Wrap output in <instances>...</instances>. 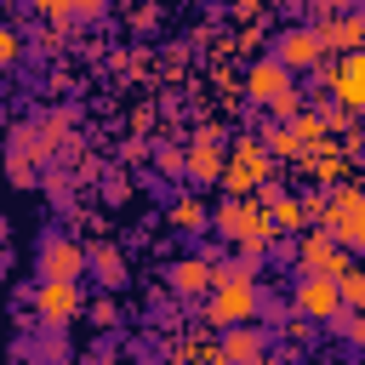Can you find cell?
<instances>
[{
  "instance_id": "cell-1",
  "label": "cell",
  "mask_w": 365,
  "mask_h": 365,
  "mask_svg": "<svg viewBox=\"0 0 365 365\" xmlns=\"http://www.w3.org/2000/svg\"><path fill=\"white\" fill-rule=\"evenodd\" d=\"M228 200H257L268 182H274V154L262 148V137H234V148L222 154V177Z\"/></svg>"
},
{
  "instance_id": "cell-2",
  "label": "cell",
  "mask_w": 365,
  "mask_h": 365,
  "mask_svg": "<svg viewBox=\"0 0 365 365\" xmlns=\"http://www.w3.org/2000/svg\"><path fill=\"white\" fill-rule=\"evenodd\" d=\"M251 274H257L251 262H228V268H217V285H211V314H205V319H217L222 331L251 325V319H257V279H251Z\"/></svg>"
},
{
  "instance_id": "cell-3",
  "label": "cell",
  "mask_w": 365,
  "mask_h": 365,
  "mask_svg": "<svg viewBox=\"0 0 365 365\" xmlns=\"http://www.w3.org/2000/svg\"><path fill=\"white\" fill-rule=\"evenodd\" d=\"M314 222H319V234H331L342 251H359V257H365V194H359V182L331 188Z\"/></svg>"
},
{
  "instance_id": "cell-4",
  "label": "cell",
  "mask_w": 365,
  "mask_h": 365,
  "mask_svg": "<svg viewBox=\"0 0 365 365\" xmlns=\"http://www.w3.org/2000/svg\"><path fill=\"white\" fill-rule=\"evenodd\" d=\"M211 228H217L228 245H240V251H262V245L274 240V222H268V211H262L257 200H222V205L211 211Z\"/></svg>"
},
{
  "instance_id": "cell-5",
  "label": "cell",
  "mask_w": 365,
  "mask_h": 365,
  "mask_svg": "<svg viewBox=\"0 0 365 365\" xmlns=\"http://www.w3.org/2000/svg\"><path fill=\"white\" fill-rule=\"evenodd\" d=\"M297 268H302V279H342V274L354 268V257H348L331 234L308 228V234L297 240Z\"/></svg>"
},
{
  "instance_id": "cell-6",
  "label": "cell",
  "mask_w": 365,
  "mask_h": 365,
  "mask_svg": "<svg viewBox=\"0 0 365 365\" xmlns=\"http://www.w3.org/2000/svg\"><path fill=\"white\" fill-rule=\"evenodd\" d=\"M325 86H331L342 114H365V51H342L325 68Z\"/></svg>"
},
{
  "instance_id": "cell-7",
  "label": "cell",
  "mask_w": 365,
  "mask_h": 365,
  "mask_svg": "<svg viewBox=\"0 0 365 365\" xmlns=\"http://www.w3.org/2000/svg\"><path fill=\"white\" fill-rule=\"evenodd\" d=\"M302 171H308L314 182H331V188H342V182H354V171H359V154H354V143H348V137H336V143H325V148L302 154Z\"/></svg>"
},
{
  "instance_id": "cell-8",
  "label": "cell",
  "mask_w": 365,
  "mask_h": 365,
  "mask_svg": "<svg viewBox=\"0 0 365 365\" xmlns=\"http://www.w3.org/2000/svg\"><path fill=\"white\" fill-rule=\"evenodd\" d=\"M240 86H245V97H251V103H262V108H274L285 91H297L291 68H279L274 57H257V63L245 68V80H240Z\"/></svg>"
},
{
  "instance_id": "cell-9",
  "label": "cell",
  "mask_w": 365,
  "mask_h": 365,
  "mask_svg": "<svg viewBox=\"0 0 365 365\" xmlns=\"http://www.w3.org/2000/svg\"><path fill=\"white\" fill-rule=\"evenodd\" d=\"M182 171H188L194 182H217V177H222V131H217V125H200V131H194V143H188V154H182Z\"/></svg>"
},
{
  "instance_id": "cell-10",
  "label": "cell",
  "mask_w": 365,
  "mask_h": 365,
  "mask_svg": "<svg viewBox=\"0 0 365 365\" xmlns=\"http://www.w3.org/2000/svg\"><path fill=\"white\" fill-rule=\"evenodd\" d=\"M342 314V297H336V279H297V319L308 325H325Z\"/></svg>"
},
{
  "instance_id": "cell-11",
  "label": "cell",
  "mask_w": 365,
  "mask_h": 365,
  "mask_svg": "<svg viewBox=\"0 0 365 365\" xmlns=\"http://www.w3.org/2000/svg\"><path fill=\"white\" fill-rule=\"evenodd\" d=\"M34 314H40L46 325L74 319V314H80V291H74V279H40V285H34Z\"/></svg>"
},
{
  "instance_id": "cell-12",
  "label": "cell",
  "mask_w": 365,
  "mask_h": 365,
  "mask_svg": "<svg viewBox=\"0 0 365 365\" xmlns=\"http://www.w3.org/2000/svg\"><path fill=\"white\" fill-rule=\"evenodd\" d=\"M319 57H325V46H319L314 29H285V34H279V51H274L279 68H314Z\"/></svg>"
},
{
  "instance_id": "cell-13",
  "label": "cell",
  "mask_w": 365,
  "mask_h": 365,
  "mask_svg": "<svg viewBox=\"0 0 365 365\" xmlns=\"http://www.w3.org/2000/svg\"><path fill=\"white\" fill-rule=\"evenodd\" d=\"M222 365H262L268 359V348H262V331L257 325H234V331H222Z\"/></svg>"
},
{
  "instance_id": "cell-14",
  "label": "cell",
  "mask_w": 365,
  "mask_h": 365,
  "mask_svg": "<svg viewBox=\"0 0 365 365\" xmlns=\"http://www.w3.org/2000/svg\"><path fill=\"white\" fill-rule=\"evenodd\" d=\"M211 285H217V262H211V257H182V262H171V291L200 297V291H211Z\"/></svg>"
},
{
  "instance_id": "cell-15",
  "label": "cell",
  "mask_w": 365,
  "mask_h": 365,
  "mask_svg": "<svg viewBox=\"0 0 365 365\" xmlns=\"http://www.w3.org/2000/svg\"><path fill=\"white\" fill-rule=\"evenodd\" d=\"M80 262H86V251H80L74 240H51V245H46V257H40L46 279H74V274H80Z\"/></svg>"
},
{
  "instance_id": "cell-16",
  "label": "cell",
  "mask_w": 365,
  "mask_h": 365,
  "mask_svg": "<svg viewBox=\"0 0 365 365\" xmlns=\"http://www.w3.org/2000/svg\"><path fill=\"white\" fill-rule=\"evenodd\" d=\"M268 222H274V234H308V211H302V200H291V194L268 200Z\"/></svg>"
},
{
  "instance_id": "cell-17",
  "label": "cell",
  "mask_w": 365,
  "mask_h": 365,
  "mask_svg": "<svg viewBox=\"0 0 365 365\" xmlns=\"http://www.w3.org/2000/svg\"><path fill=\"white\" fill-rule=\"evenodd\" d=\"M165 222L171 228H182V234H200L205 222H211V211L194 200V194H182V200H171V211H165Z\"/></svg>"
},
{
  "instance_id": "cell-18",
  "label": "cell",
  "mask_w": 365,
  "mask_h": 365,
  "mask_svg": "<svg viewBox=\"0 0 365 365\" xmlns=\"http://www.w3.org/2000/svg\"><path fill=\"white\" fill-rule=\"evenodd\" d=\"M171 365H222V348L211 336H182V348L171 354Z\"/></svg>"
},
{
  "instance_id": "cell-19",
  "label": "cell",
  "mask_w": 365,
  "mask_h": 365,
  "mask_svg": "<svg viewBox=\"0 0 365 365\" xmlns=\"http://www.w3.org/2000/svg\"><path fill=\"white\" fill-rule=\"evenodd\" d=\"M336 297H342V314H365V262H354L336 279Z\"/></svg>"
},
{
  "instance_id": "cell-20",
  "label": "cell",
  "mask_w": 365,
  "mask_h": 365,
  "mask_svg": "<svg viewBox=\"0 0 365 365\" xmlns=\"http://www.w3.org/2000/svg\"><path fill=\"white\" fill-rule=\"evenodd\" d=\"M91 262H97V279L103 285H120L125 274H120V251L114 245H91Z\"/></svg>"
},
{
  "instance_id": "cell-21",
  "label": "cell",
  "mask_w": 365,
  "mask_h": 365,
  "mask_svg": "<svg viewBox=\"0 0 365 365\" xmlns=\"http://www.w3.org/2000/svg\"><path fill=\"white\" fill-rule=\"evenodd\" d=\"M336 331H342L348 342H359V348H365V314H336Z\"/></svg>"
},
{
  "instance_id": "cell-22",
  "label": "cell",
  "mask_w": 365,
  "mask_h": 365,
  "mask_svg": "<svg viewBox=\"0 0 365 365\" xmlns=\"http://www.w3.org/2000/svg\"><path fill=\"white\" fill-rule=\"evenodd\" d=\"M17 46H23V40H17V29H0V68L17 57Z\"/></svg>"
},
{
  "instance_id": "cell-23",
  "label": "cell",
  "mask_w": 365,
  "mask_h": 365,
  "mask_svg": "<svg viewBox=\"0 0 365 365\" xmlns=\"http://www.w3.org/2000/svg\"><path fill=\"white\" fill-rule=\"evenodd\" d=\"M91 325H114V302H108V297L91 302Z\"/></svg>"
},
{
  "instance_id": "cell-24",
  "label": "cell",
  "mask_w": 365,
  "mask_h": 365,
  "mask_svg": "<svg viewBox=\"0 0 365 365\" xmlns=\"http://www.w3.org/2000/svg\"><path fill=\"white\" fill-rule=\"evenodd\" d=\"M40 11H46V17H68L74 6H68V0H40Z\"/></svg>"
},
{
  "instance_id": "cell-25",
  "label": "cell",
  "mask_w": 365,
  "mask_h": 365,
  "mask_svg": "<svg viewBox=\"0 0 365 365\" xmlns=\"http://www.w3.org/2000/svg\"><path fill=\"white\" fill-rule=\"evenodd\" d=\"M308 331H314L308 319H291V325H285V336H291V342H308Z\"/></svg>"
},
{
  "instance_id": "cell-26",
  "label": "cell",
  "mask_w": 365,
  "mask_h": 365,
  "mask_svg": "<svg viewBox=\"0 0 365 365\" xmlns=\"http://www.w3.org/2000/svg\"><path fill=\"white\" fill-rule=\"evenodd\" d=\"M354 40H359V51H365V11H354Z\"/></svg>"
},
{
  "instance_id": "cell-27",
  "label": "cell",
  "mask_w": 365,
  "mask_h": 365,
  "mask_svg": "<svg viewBox=\"0 0 365 365\" xmlns=\"http://www.w3.org/2000/svg\"><path fill=\"white\" fill-rule=\"evenodd\" d=\"M354 182H359V194H365V177H354Z\"/></svg>"
}]
</instances>
